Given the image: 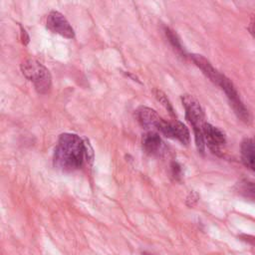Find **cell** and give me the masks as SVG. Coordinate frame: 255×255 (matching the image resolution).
I'll use <instances>...</instances> for the list:
<instances>
[{"instance_id":"9","label":"cell","mask_w":255,"mask_h":255,"mask_svg":"<svg viewBox=\"0 0 255 255\" xmlns=\"http://www.w3.org/2000/svg\"><path fill=\"white\" fill-rule=\"evenodd\" d=\"M240 153L243 164L255 172V135L245 137L241 141Z\"/></svg>"},{"instance_id":"11","label":"cell","mask_w":255,"mask_h":255,"mask_svg":"<svg viewBox=\"0 0 255 255\" xmlns=\"http://www.w3.org/2000/svg\"><path fill=\"white\" fill-rule=\"evenodd\" d=\"M141 143L143 150L151 155L158 153L162 146V140L159 134L153 130H148L146 133L143 134Z\"/></svg>"},{"instance_id":"4","label":"cell","mask_w":255,"mask_h":255,"mask_svg":"<svg viewBox=\"0 0 255 255\" xmlns=\"http://www.w3.org/2000/svg\"><path fill=\"white\" fill-rule=\"evenodd\" d=\"M216 85L226 95L229 105L232 108L234 114L237 116V118L240 121H242L244 124H250L252 121L251 115H250L248 109L245 107V105L241 101L239 94H238L235 86L233 85V83L226 76L220 74Z\"/></svg>"},{"instance_id":"12","label":"cell","mask_w":255,"mask_h":255,"mask_svg":"<svg viewBox=\"0 0 255 255\" xmlns=\"http://www.w3.org/2000/svg\"><path fill=\"white\" fill-rule=\"evenodd\" d=\"M164 33L166 38L168 39V42L170 43V45L176 50L177 53H179L182 57H186V52L181 44L180 38L178 37V35L175 33V31H173L172 29L165 27L164 28Z\"/></svg>"},{"instance_id":"13","label":"cell","mask_w":255,"mask_h":255,"mask_svg":"<svg viewBox=\"0 0 255 255\" xmlns=\"http://www.w3.org/2000/svg\"><path fill=\"white\" fill-rule=\"evenodd\" d=\"M238 190L243 196L255 201V182L254 181L245 180L240 182Z\"/></svg>"},{"instance_id":"1","label":"cell","mask_w":255,"mask_h":255,"mask_svg":"<svg viewBox=\"0 0 255 255\" xmlns=\"http://www.w3.org/2000/svg\"><path fill=\"white\" fill-rule=\"evenodd\" d=\"M85 140L75 133H62L54 151V165L63 171H73L83 165L85 157L89 158Z\"/></svg>"},{"instance_id":"6","label":"cell","mask_w":255,"mask_h":255,"mask_svg":"<svg viewBox=\"0 0 255 255\" xmlns=\"http://www.w3.org/2000/svg\"><path fill=\"white\" fill-rule=\"evenodd\" d=\"M47 28L64 38L73 39L75 37V32L66 17L58 11H51L47 17L46 21Z\"/></svg>"},{"instance_id":"18","label":"cell","mask_w":255,"mask_h":255,"mask_svg":"<svg viewBox=\"0 0 255 255\" xmlns=\"http://www.w3.org/2000/svg\"><path fill=\"white\" fill-rule=\"evenodd\" d=\"M20 29H21V40H22V43L24 45H27L28 42H29V36H28L26 30L22 26H20Z\"/></svg>"},{"instance_id":"17","label":"cell","mask_w":255,"mask_h":255,"mask_svg":"<svg viewBox=\"0 0 255 255\" xmlns=\"http://www.w3.org/2000/svg\"><path fill=\"white\" fill-rule=\"evenodd\" d=\"M251 35L255 38V15H252L249 21V27H248Z\"/></svg>"},{"instance_id":"8","label":"cell","mask_w":255,"mask_h":255,"mask_svg":"<svg viewBox=\"0 0 255 255\" xmlns=\"http://www.w3.org/2000/svg\"><path fill=\"white\" fill-rule=\"evenodd\" d=\"M135 116L142 128L153 131L154 129L158 130V128L163 121L154 110L144 106H140L136 109Z\"/></svg>"},{"instance_id":"10","label":"cell","mask_w":255,"mask_h":255,"mask_svg":"<svg viewBox=\"0 0 255 255\" xmlns=\"http://www.w3.org/2000/svg\"><path fill=\"white\" fill-rule=\"evenodd\" d=\"M190 59L202 71V73L212 83H214L216 85L218 78L220 76V73L211 65V63L206 58H204L202 55H199V54H191Z\"/></svg>"},{"instance_id":"5","label":"cell","mask_w":255,"mask_h":255,"mask_svg":"<svg viewBox=\"0 0 255 255\" xmlns=\"http://www.w3.org/2000/svg\"><path fill=\"white\" fill-rule=\"evenodd\" d=\"M158 131L169 138H174L182 144L187 145L190 141V133L185 125L181 122L174 120L172 122L162 121L158 128Z\"/></svg>"},{"instance_id":"16","label":"cell","mask_w":255,"mask_h":255,"mask_svg":"<svg viewBox=\"0 0 255 255\" xmlns=\"http://www.w3.org/2000/svg\"><path fill=\"white\" fill-rule=\"evenodd\" d=\"M171 171H172V175L175 178H179L181 176V167L177 162H172L171 163Z\"/></svg>"},{"instance_id":"15","label":"cell","mask_w":255,"mask_h":255,"mask_svg":"<svg viewBox=\"0 0 255 255\" xmlns=\"http://www.w3.org/2000/svg\"><path fill=\"white\" fill-rule=\"evenodd\" d=\"M198 200V195L195 192H190L188 196L186 197V204L190 207H192Z\"/></svg>"},{"instance_id":"14","label":"cell","mask_w":255,"mask_h":255,"mask_svg":"<svg viewBox=\"0 0 255 255\" xmlns=\"http://www.w3.org/2000/svg\"><path fill=\"white\" fill-rule=\"evenodd\" d=\"M154 95H155L156 100H157V101L161 104V106L169 113V115H170L171 117H175V112H174V110H173V107H172V105L170 104L169 100L167 99L166 95H165L162 91H160V90H155V91H154Z\"/></svg>"},{"instance_id":"19","label":"cell","mask_w":255,"mask_h":255,"mask_svg":"<svg viewBox=\"0 0 255 255\" xmlns=\"http://www.w3.org/2000/svg\"><path fill=\"white\" fill-rule=\"evenodd\" d=\"M142 255H152V254H150V253H147V252H143V253H142Z\"/></svg>"},{"instance_id":"2","label":"cell","mask_w":255,"mask_h":255,"mask_svg":"<svg viewBox=\"0 0 255 255\" xmlns=\"http://www.w3.org/2000/svg\"><path fill=\"white\" fill-rule=\"evenodd\" d=\"M181 102L185 110L186 120L188 121V123L191 125L193 128L196 148L198 152L204 153L205 140L203 135V126L205 122H204L203 110L199 102L191 95H182Z\"/></svg>"},{"instance_id":"3","label":"cell","mask_w":255,"mask_h":255,"mask_svg":"<svg viewBox=\"0 0 255 255\" xmlns=\"http://www.w3.org/2000/svg\"><path fill=\"white\" fill-rule=\"evenodd\" d=\"M21 71L29 80L39 94H47L52 85V78L49 70L34 58H27L21 64Z\"/></svg>"},{"instance_id":"7","label":"cell","mask_w":255,"mask_h":255,"mask_svg":"<svg viewBox=\"0 0 255 255\" xmlns=\"http://www.w3.org/2000/svg\"><path fill=\"white\" fill-rule=\"evenodd\" d=\"M203 135L209 149L214 153H219L221 147L226 142L225 133L219 128L205 123L203 126Z\"/></svg>"}]
</instances>
